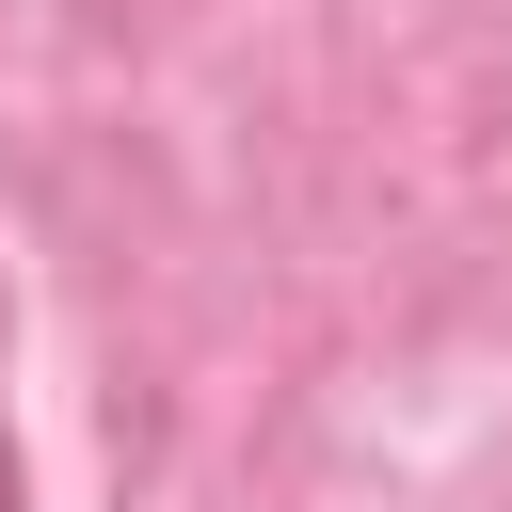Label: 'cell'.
I'll use <instances>...</instances> for the list:
<instances>
[{
	"instance_id": "1",
	"label": "cell",
	"mask_w": 512,
	"mask_h": 512,
	"mask_svg": "<svg viewBox=\"0 0 512 512\" xmlns=\"http://www.w3.org/2000/svg\"><path fill=\"white\" fill-rule=\"evenodd\" d=\"M0 512H16V432H0Z\"/></svg>"
}]
</instances>
